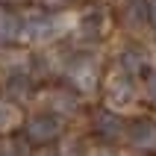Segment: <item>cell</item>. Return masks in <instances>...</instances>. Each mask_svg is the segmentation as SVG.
Masks as SVG:
<instances>
[{
    "mask_svg": "<svg viewBox=\"0 0 156 156\" xmlns=\"http://www.w3.org/2000/svg\"><path fill=\"white\" fill-rule=\"evenodd\" d=\"M0 156H30V141L24 136H0Z\"/></svg>",
    "mask_w": 156,
    "mask_h": 156,
    "instance_id": "cell-12",
    "label": "cell"
},
{
    "mask_svg": "<svg viewBox=\"0 0 156 156\" xmlns=\"http://www.w3.org/2000/svg\"><path fill=\"white\" fill-rule=\"evenodd\" d=\"M33 3H38V6L47 9V12H62V6L71 3V0H33Z\"/></svg>",
    "mask_w": 156,
    "mask_h": 156,
    "instance_id": "cell-15",
    "label": "cell"
},
{
    "mask_svg": "<svg viewBox=\"0 0 156 156\" xmlns=\"http://www.w3.org/2000/svg\"><path fill=\"white\" fill-rule=\"evenodd\" d=\"M91 130L100 141H118V139H127V130L130 124L124 121V115L112 112V109H97L94 118H91Z\"/></svg>",
    "mask_w": 156,
    "mask_h": 156,
    "instance_id": "cell-6",
    "label": "cell"
},
{
    "mask_svg": "<svg viewBox=\"0 0 156 156\" xmlns=\"http://www.w3.org/2000/svg\"><path fill=\"white\" fill-rule=\"evenodd\" d=\"M141 94H144V100H147L150 106H156V68L144 77V83H141Z\"/></svg>",
    "mask_w": 156,
    "mask_h": 156,
    "instance_id": "cell-14",
    "label": "cell"
},
{
    "mask_svg": "<svg viewBox=\"0 0 156 156\" xmlns=\"http://www.w3.org/2000/svg\"><path fill=\"white\" fill-rule=\"evenodd\" d=\"M21 27H24V21L12 9H0V47L18 41L21 38Z\"/></svg>",
    "mask_w": 156,
    "mask_h": 156,
    "instance_id": "cell-11",
    "label": "cell"
},
{
    "mask_svg": "<svg viewBox=\"0 0 156 156\" xmlns=\"http://www.w3.org/2000/svg\"><path fill=\"white\" fill-rule=\"evenodd\" d=\"M118 27L127 33H141L150 27V6L147 0H121L118 6Z\"/></svg>",
    "mask_w": 156,
    "mask_h": 156,
    "instance_id": "cell-7",
    "label": "cell"
},
{
    "mask_svg": "<svg viewBox=\"0 0 156 156\" xmlns=\"http://www.w3.org/2000/svg\"><path fill=\"white\" fill-rule=\"evenodd\" d=\"M15 124H21V109H18V103L0 97V133H9Z\"/></svg>",
    "mask_w": 156,
    "mask_h": 156,
    "instance_id": "cell-13",
    "label": "cell"
},
{
    "mask_svg": "<svg viewBox=\"0 0 156 156\" xmlns=\"http://www.w3.org/2000/svg\"><path fill=\"white\" fill-rule=\"evenodd\" d=\"M62 80L77 94H94L100 86V65L91 53H74L62 68Z\"/></svg>",
    "mask_w": 156,
    "mask_h": 156,
    "instance_id": "cell-3",
    "label": "cell"
},
{
    "mask_svg": "<svg viewBox=\"0 0 156 156\" xmlns=\"http://www.w3.org/2000/svg\"><path fill=\"white\" fill-rule=\"evenodd\" d=\"M115 68H121L124 74H130V77H147L150 71V59L144 50H124L121 56H118V62H115Z\"/></svg>",
    "mask_w": 156,
    "mask_h": 156,
    "instance_id": "cell-10",
    "label": "cell"
},
{
    "mask_svg": "<svg viewBox=\"0 0 156 156\" xmlns=\"http://www.w3.org/2000/svg\"><path fill=\"white\" fill-rule=\"evenodd\" d=\"M30 0H0V9H15V6H24Z\"/></svg>",
    "mask_w": 156,
    "mask_h": 156,
    "instance_id": "cell-17",
    "label": "cell"
},
{
    "mask_svg": "<svg viewBox=\"0 0 156 156\" xmlns=\"http://www.w3.org/2000/svg\"><path fill=\"white\" fill-rule=\"evenodd\" d=\"M136 103H139V80L124 74L121 68H112L103 80V106L121 115Z\"/></svg>",
    "mask_w": 156,
    "mask_h": 156,
    "instance_id": "cell-2",
    "label": "cell"
},
{
    "mask_svg": "<svg viewBox=\"0 0 156 156\" xmlns=\"http://www.w3.org/2000/svg\"><path fill=\"white\" fill-rule=\"evenodd\" d=\"M65 133V121L53 112H38L24 121V139L30 144H50Z\"/></svg>",
    "mask_w": 156,
    "mask_h": 156,
    "instance_id": "cell-4",
    "label": "cell"
},
{
    "mask_svg": "<svg viewBox=\"0 0 156 156\" xmlns=\"http://www.w3.org/2000/svg\"><path fill=\"white\" fill-rule=\"evenodd\" d=\"M88 156H121V153H118V150H112V147H106V144H103V147H94V150H88Z\"/></svg>",
    "mask_w": 156,
    "mask_h": 156,
    "instance_id": "cell-16",
    "label": "cell"
},
{
    "mask_svg": "<svg viewBox=\"0 0 156 156\" xmlns=\"http://www.w3.org/2000/svg\"><path fill=\"white\" fill-rule=\"evenodd\" d=\"M21 21H24L21 41H27V44H50L68 33L74 35V27H77V15H71V12H47V9L30 12Z\"/></svg>",
    "mask_w": 156,
    "mask_h": 156,
    "instance_id": "cell-1",
    "label": "cell"
},
{
    "mask_svg": "<svg viewBox=\"0 0 156 156\" xmlns=\"http://www.w3.org/2000/svg\"><path fill=\"white\" fill-rule=\"evenodd\" d=\"M77 109H80V97H77V91H74V88L62 86V88H50V91H47V112L59 115L62 121H65V118H71Z\"/></svg>",
    "mask_w": 156,
    "mask_h": 156,
    "instance_id": "cell-9",
    "label": "cell"
},
{
    "mask_svg": "<svg viewBox=\"0 0 156 156\" xmlns=\"http://www.w3.org/2000/svg\"><path fill=\"white\" fill-rule=\"evenodd\" d=\"M127 144H133L136 150H144V153H156V121L153 118L133 121L127 130Z\"/></svg>",
    "mask_w": 156,
    "mask_h": 156,
    "instance_id": "cell-8",
    "label": "cell"
},
{
    "mask_svg": "<svg viewBox=\"0 0 156 156\" xmlns=\"http://www.w3.org/2000/svg\"><path fill=\"white\" fill-rule=\"evenodd\" d=\"M109 27H112V18L106 12L103 6L97 9H86L83 15H77V27H74V35H77L80 41H97V38H103L109 33Z\"/></svg>",
    "mask_w": 156,
    "mask_h": 156,
    "instance_id": "cell-5",
    "label": "cell"
},
{
    "mask_svg": "<svg viewBox=\"0 0 156 156\" xmlns=\"http://www.w3.org/2000/svg\"><path fill=\"white\" fill-rule=\"evenodd\" d=\"M147 6H150V30L156 33V0H147Z\"/></svg>",
    "mask_w": 156,
    "mask_h": 156,
    "instance_id": "cell-18",
    "label": "cell"
}]
</instances>
